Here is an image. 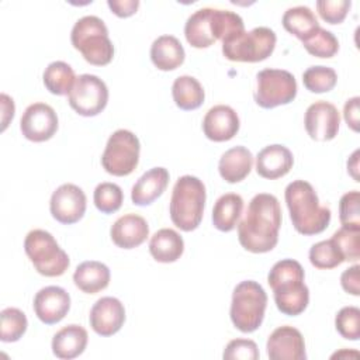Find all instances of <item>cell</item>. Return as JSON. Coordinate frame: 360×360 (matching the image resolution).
Returning a JSON list of instances; mask_svg holds the SVG:
<instances>
[{
	"label": "cell",
	"instance_id": "cell-17",
	"mask_svg": "<svg viewBox=\"0 0 360 360\" xmlns=\"http://www.w3.org/2000/svg\"><path fill=\"white\" fill-rule=\"evenodd\" d=\"M32 307L37 318L42 323L53 325L68 315L70 309V295L62 287L48 285L35 294Z\"/></svg>",
	"mask_w": 360,
	"mask_h": 360
},
{
	"label": "cell",
	"instance_id": "cell-22",
	"mask_svg": "<svg viewBox=\"0 0 360 360\" xmlns=\"http://www.w3.org/2000/svg\"><path fill=\"white\" fill-rule=\"evenodd\" d=\"M169 177V172L165 167H152L148 172H145L132 186V202L139 207L152 204L166 190Z\"/></svg>",
	"mask_w": 360,
	"mask_h": 360
},
{
	"label": "cell",
	"instance_id": "cell-12",
	"mask_svg": "<svg viewBox=\"0 0 360 360\" xmlns=\"http://www.w3.org/2000/svg\"><path fill=\"white\" fill-rule=\"evenodd\" d=\"M68 101L79 115L96 117L107 107V84L96 75H80L68 94Z\"/></svg>",
	"mask_w": 360,
	"mask_h": 360
},
{
	"label": "cell",
	"instance_id": "cell-20",
	"mask_svg": "<svg viewBox=\"0 0 360 360\" xmlns=\"http://www.w3.org/2000/svg\"><path fill=\"white\" fill-rule=\"evenodd\" d=\"M110 236L118 248L134 249L142 245L149 236V225L143 217L129 212L120 217L111 225Z\"/></svg>",
	"mask_w": 360,
	"mask_h": 360
},
{
	"label": "cell",
	"instance_id": "cell-15",
	"mask_svg": "<svg viewBox=\"0 0 360 360\" xmlns=\"http://www.w3.org/2000/svg\"><path fill=\"white\" fill-rule=\"evenodd\" d=\"M340 124V114L335 104L319 100L312 103L304 117L305 131L311 139L326 142L338 135Z\"/></svg>",
	"mask_w": 360,
	"mask_h": 360
},
{
	"label": "cell",
	"instance_id": "cell-41",
	"mask_svg": "<svg viewBox=\"0 0 360 360\" xmlns=\"http://www.w3.org/2000/svg\"><path fill=\"white\" fill-rule=\"evenodd\" d=\"M360 194L357 190L345 193L339 201V219L342 225H360Z\"/></svg>",
	"mask_w": 360,
	"mask_h": 360
},
{
	"label": "cell",
	"instance_id": "cell-27",
	"mask_svg": "<svg viewBox=\"0 0 360 360\" xmlns=\"http://www.w3.org/2000/svg\"><path fill=\"white\" fill-rule=\"evenodd\" d=\"M183 252L184 240L172 228L156 231L149 240V253L159 263H173L181 257Z\"/></svg>",
	"mask_w": 360,
	"mask_h": 360
},
{
	"label": "cell",
	"instance_id": "cell-5",
	"mask_svg": "<svg viewBox=\"0 0 360 360\" xmlns=\"http://www.w3.org/2000/svg\"><path fill=\"white\" fill-rule=\"evenodd\" d=\"M205 198L207 193L202 180L191 174L179 177L169 204L172 222L184 232L197 229L204 215Z\"/></svg>",
	"mask_w": 360,
	"mask_h": 360
},
{
	"label": "cell",
	"instance_id": "cell-16",
	"mask_svg": "<svg viewBox=\"0 0 360 360\" xmlns=\"http://www.w3.org/2000/svg\"><path fill=\"white\" fill-rule=\"evenodd\" d=\"M270 360H305V342L302 333L290 325L274 329L266 343Z\"/></svg>",
	"mask_w": 360,
	"mask_h": 360
},
{
	"label": "cell",
	"instance_id": "cell-24",
	"mask_svg": "<svg viewBox=\"0 0 360 360\" xmlns=\"http://www.w3.org/2000/svg\"><path fill=\"white\" fill-rule=\"evenodd\" d=\"M253 155L245 146H233L222 153L218 162L219 176L233 184L242 181L252 170Z\"/></svg>",
	"mask_w": 360,
	"mask_h": 360
},
{
	"label": "cell",
	"instance_id": "cell-42",
	"mask_svg": "<svg viewBox=\"0 0 360 360\" xmlns=\"http://www.w3.org/2000/svg\"><path fill=\"white\" fill-rule=\"evenodd\" d=\"M359 270H360V266H359V264H354V266L346 269V270L342 273V276H340L342 288H343L347 294H352V295H354V297H359V295H360Z\"/></svg>",
	"mask_w": 360,
	"mask_h": 360
},
{
	"label": "cell",
	"instance_id": "cell-2",
	"mask_svg": "<svg viewBox=\"0 0 360 360\" xmlns=\"http://www.w3.org/2000/svg\"><path fill=\"white\" fill-rule=\"evenodd\" d=\"M245 31L242 17L231 10L202 7L186 21L184 35L193 48H208Z\"/></svg>",
	"mask_w": 360,
	"mask_h": 360
},
{
	"label": "cell",
	"instance_id": "cell-11",
	"mask_svg": "<svg viewBox=\"0 0 360 360\" xmlns=\"http://www.w3.org/2000/svg\"><path fill=\"white\" fill-rule=\"evenodd\" d=\"M255 101L262 108H274L291 103L297 96V80L284 69H263L256 75Z\"/></svg>",
	"mask_w": 360,
	"mask_h": 360
},
{
	"label": "cell",
	"instance_id": "cell-36",
	"mask_svg": "<svg viewBox=\"0 0 360 360\" xmlns=\"http://www.w3.org/2000/svg\"><path fill=\"white\" fill-rule=\"evenodd\" d=\"M93 201L100 212L112 214L121 208L124 201V193L118 184L104 181L97 184V187L94 188Z\"/></svg>",
	"mask_w": 360,
	"mask_h": 360
},
{
	"label": "cell",
	"instance_id": "cell-9",
	"mask_svg": "<svg viewBox=\"0 0 360 360\" xmlns=\"http://www.w3.org/2000/svg\"><path fill=\"white\" fill-rule=\"evenodd\" d=\"M276 32L269 27H256L222 41V53L232 62H262L276 48Z\"/></svg>",
	"mask_w": 360,
	"mask_h": 360
},
{
	"label": "cell",
	"instance_id": "cell-14",
	"mask_svg": "<svg viewBox=\"0 0 360 360\" xmlns=\"http://www.w3.org/2000/svg\"><path fill=\"white\" fill-rule=\"evenodd\" d=\"M58 115L55 110L45 103L30 104L21 115L20 129L22 135L32 142H45L58 131Z\"/></svg>",
	"mask_w": 360,
	"mask_h": 360
},
{
	"label": "cell",
	"instance_id": "cell-8",
	"mask_svg": "<svg viewBox=\"0 0 360 360\" xmlns=\"http://www.w3.org/2000/svg\"><path fill=\"white\" fill-rule=\"evenodd\" d=\"M24 250L34 269L45 277H59L70 264L68 253L59 246L52 233L44 229H32L27 233Z\"/></svg>",
	"mask_w": 360,
	"mask_h": 360
},
{
	"label": "cell",
	"instance_id": "cell-31",
	"mask_svg": "<svg viewBox=\"0 0 360 360\" xmlns=\"http://www.w3.org/2000/svg\"><path fill=\"white\" fill-rule=\"evenodd\" d=\"M42 82L46 90L56 96H66L70 93L76 76L72 66L63 60L51 62L42 75Z\"/></svg>",
	"mask_w": 360,
	"mask_h": 360
},
{
	"label": "cell",
	"instance_id": "cell-29",
	"mask_svg": "<svg viewBox=\"0 0 360 360\" xmlns=\"http://www.w3.org/2000/svg\"><path fill=\"white\" fill-rule=\"evenodd\" d=\"M281 24L285 31L297 37L301 42L314 35L321 27L316 15L307 6H295L287 8L283 14Z\"/></svg>",
	"mask_w": 360,
	"mask_h": 360
},
{
	"label": "cell",
	"instance_id": "cell-30",
	"mask_svg": "<svg viewBox=\"0 0 360 360\" xmlns=\"http://www.w3.org/2000/svg\"><path fill=\"white\" fill-rule=\"evenodd\" d=\"M172 96L174 104L184 111H193L202 105L205 93L201 83L188 75L179 76L174 79L172 86Z\"/></svg>",
	"mask_w": 360,
	"mask_h": 360
},
{
	"label": "cell",
	"instance_id": "cell-1",
	"mask_svg": "<svg viewBox=\"0 0 360 360\" xmlns=\"http://www.w3.org/2000/svg\"><path fill=\"white\" fill-rule=\"evenodd\" d=\"M281 226V208L276 195L256 194L238 224V239L243 249L252 253H266L276 248Z\"/></svg>",
	"mask_w": 360,
	"mask_h": 360
},
{
	"label": "cell",
	"instance_id": "cell-13",
	"mask_svg": "<svg viewBox=\"0 0 360 360\" xmlns=\"http://www.w3.org/2000/svg\"><path fill=\"white\" fill-rule=\"evenodd\" d=\"M86 207L87 200L84 191L73 183L59 186L52 193L49 201L52 217L63 225H72L80 221L86 212Z\"/></svg>",
	"mask_w": 360,
	"mask_h": 360
},
{
	"label": "cell",
	"instance_id": "cell-32",
	"mask_svg": "<svg viewBox=\"0 0 360 360\" xmlns=\"http://www.w3.org/2000/svg\"><path fill=\"white\" fill-rule=\"evenodd\" d=\"M28 326L25 314L14 307H7L0 312V339L4 343L17 342L22 338Z\"/></svg>",
	"mask_w": 360,
	"mask_h": 360
},
{
	"label": "cell",
	"instance_id": "cell-38",
	"mask_svg": "<svg viewBox=\"0 0 360 360\" xmlns=\"http://www.w3.org/2000/svg\"><path fill=\"white\" fill-rule=\"evenodd\" d=\"M335 328L338 333L347 340H359L360 338V309L357 307H343L335 316Z\"/></svg>",
	"mask_w": 360,
	"mask_h": 360
},
{
	"label": "cell",
	"instance_id": "cell-37",
	"mask_svg": "<svg viewBox=\"0 0 360 360\" xmlns=\"http://www.w3.org/2000/svg\"><path fill=\"white\" fill-rule=\"evenodd\" d=\"M308 53L316 58H332L339 51L338 38L328 30L319 27V30L302 42Z\"/></svg>",
	"mask_w": 360,
	"mask_h": 360
},
{
	"label": "cell",
	"instance_id": "cell-39",
	"mask_svg": "<svg viewBox=\"0 0 360 360\" xmlns=\"http://www.w3.org/2000/svg\"><path fill=\"white\" fill-rule=\"evenodd\" d=\"M316 11L328 24H340L352 6L350 0H318Z\"/></svg>",
	"mask_w": 360,
	"mask_h": 360
},
{
	"label": "cell",
	"instance_id": "cell-19",
	"mask_svg": "<svg viewBox=\"0 0 360 360\" xmlns=\"http://www.w3.org/2000/svg\"><path fill=\"white\" fill-rule=\"evenodd\" d=\"M240 127L236 111L225 104L211 107L202 120L204 135L214 142H225L232 139Z\"/></svg>",
	"mask_w": 360,
	"mask_h": 360
},
{
	"label": "cell",
	"instance_id": "cell-6",
	"mask_svg": "<svg viewBox=\"0 0 360 360\" xmlns=\"http://www.w3.org/2000/svg\"><path fill=\"white\" fill-rule=\"evenodd\" d=\"M70 42L90 65L105 66L114 58V45L108 37V28L97 15L79 18L72 28Z\"/></svg>",
	"mask_w": 360,
	"mask_h": 360
},
{
	"label": "cell",
	"instance_id": "cell-7",
	"mask_svg": "<svg viewBox=\"0 0 360 360\" xmlns=\"http://www.w3.org/2000/svg\"><path fill=\"white\" fill-rule=\"evenodd\" d=\"M266 307L267 294L264 288L257 281L245 280L233 288L229 316L238 330L252 333L262 325Z\"/></svg>",
	"mask_w": 360,
	"mask_h": 360
},
{
	"label": "cell",
	"instance_id": "cell-18",
	"mask_svg": "<svg viewBox=\"0 0 360 360\" xmlns=\"http://www.w3.org/2000/svg\"><path fill=\"white\" fill-rule=\"evenodd\" d=\"M89 322L97 335L112 336L125 322V308L115 297H101L93 304Z\"/></svg>",
	"mask_w": 360,
	"mask_h": 360
},
{
	"label": "cell",
	"instance_id": "cell-25",
	"mask_svg": "<svg viewBox=\"0 0 360 360\" xmlns=\"http://www.w3.org/2000/svg\"><path fill=\"white\" fill-rule=\"evenodd\" d=\"M184 58V48L174 35H160L150 45V60L159 70H174L183 65Z\"/></svg>",
	"mask_w": 360,
	"mask_h": 360
},
{
	"label": "cell",
	"instance_id": "cell-43",
	"mask_svg": "<svg viewBox=\"0 0 360 360\" xmlns=\"http://www.w3.org/2000/svg\"><path fill=\"white\" fill-rule=\"evenodd\" d=\"M107 6L117 17L127 18L136 13L139 7V0H108Z\"/></svg>",
	"mask_w": 360,
	"mask_h": 360
},
{
	"label": "cell",
	"instance_id": "cell-33",
	"mask_svg": "<svg viewBox=\"0 0 360 360\" xmlns=\"http://www.w3.org/2000/svg\"><path fill=\"white\" fill-rule=\"evenodd\" d=\"M309 262L314 267L321 270H329L340 266L345 259L336 243L332 239L321 240L311 246L309 249Z\"/></svg>",
	"mask_w": 360,
	"mask_h": 360
},
{
	"label": "cell",
	"instance_id": "cell-21",
	"mask_svg": "<svg viewBox=\"0 0 360 360\" xmlns=\"http://www.w3.org/2000/svg\"><path fill=\"white\" fill-rule=\"evenodd\" d=\"M294 165L291 150L280 143L264 146L256 156V172L260 177L276 180L285 176Z\"/></svg>",
	"mask_w": 360,
	"mask_h": 360
},
{
	"label": "cell",
	"instance_id": "cell-26",
	"mask_svg": "<svg viewBox=\"0 0 360 360\" xmlns=\"http://www.w3.org/2000/svg\"><path fill=\"white\" fill-rule=\"evenodd\" d=\"M110 269L97 260L80 263L73 273L75 285L86 294H96L105 290L110 284Z\"/></svg>",
	"mask_w": 360,
	"mask_h": 360
},
{
	"label": "cell",
	"instance_id": "cell-23",
	"mask_svg": "<svg viewBox=\"0 0 360 360\" xmlns=\"http://www.w3.org/2000/svg\"><path fill=\"white\" fill-rule=\"evenodd\" d=\"M89 342L87 330L76 323H70L58 330L52 338V353L62 360L80 356Z\"/></svg>",
	"mask_w": 360,
	"mask_h": 360
},
{
	"label": "cell",
	"instance_id": "cell-4",
	"mask_svg": "<svg viewBox=\"0 0 360 360\" xmlns=\"http://www.w3.org/2000/svg\"><path fill=\"white\" fill-rule=\"evenodd\" d=\"M294 229L305 236L323 232L330 222V210L319 204L312 184L305 180L291 181L284 191Z\"/></svg>",
	"mask_w": 360,
	"mask_h": 360
},
{
	"label": "cell",
	"instance_id": "cell-3",
	"mask_svg": "<svg viewBox=\"0 0 360 360\" xmlns=\"http://www.w3.org/2000/svg\"><path fill=\"white\" fill-rule=\"evenodd\" d=\"M304 278V269L294 259H281L270 269L267 283L273 290L276 307L281 314L297 316L308 307L309 290Z\"/></svg>",
	"mask_w": 360,
	"mask_h": 360
},
{
	"label": "cell",
	"instance_id": "cell-46",
	"mask_svg": "<svg viewBox=\"0 0 360 360\" xmlns=\"http://www.w3.org/2000/svg\"><path fill=\"white\" fill-rule=\"evenodd\" d=\"M347 172L350 173V176L356 181H360L359 180V149H356L353 152V155L349 158V160H347Z\"/></svg>",
	"mask_w": 360,
	"mask_h": 360
},
{
	"label": "cell",
	"instance_id": "cell-35",
	"mask_svg": "<svg viewBox=\"0 0 360 360\" xmlns=\"http://www.w3.org/2000/svg\"><path fill=\"white\" fill-rule=\"evenodd\" d=\"M340 253L343 255L345 262H357L360 257V225H342L330 238Z\"/></svg>",
	"mask_w": 360,
	"mask_h": 360
},
{
	"label": "cell",
	"instance_id": "cell-40",
	"mask_svg": "<svg viewBox=\"0 0 360 360\" xmlns=\"http://www.w3.org/2000/svg\"><path fill=\"white\" fill-rule=\"evenodd\" d=\"M257 345L250 339H233L231 340L222 353L226 360H257L259 359Z\"/></svg>",
	"mask_w": 360,
	"mask_h": 360
},
{
	"label": "cell",
	"instance_id": "cell-47",
	"mask_svg": "<svg viewBox=\"0 0 360 360\" xmlns=\"http://www.w3.org/2000/svg\"><path fill=\"white\" fill-rule=\"evenodd\" d=\"M350 354H353L354 357H357L359 356V353L357 352H347V350H342V352H336L335 354H332V359L333 357H350Z\"/></svg>",
	"mask_w": 360,
	"mask_h": 360
},
{
	"label": "cell",
	"instance_id": "cell-45",
	"mask_svg": "<svg viewBox=\"0 0 360 360\" xmlns=\"http://www.w3.org/2000/svg\"><path fill=\"white\" fill-rule=\"evenodd\" d=\"M0 100H1V111H3V112H1V124H3L1 131H4V129L7 128L10 120H13V117H14V110H15V107H14L13 98L8 97L6 93H1Z\"/></svg>",
	"mask_w": 360,
	"mask_h": 360
},
{
	"label": "cell",
	"instance_id": "cell-10",
	"mask_svg": "<svg viewBox=\"0 0 360 360\" xmlns=\"http://www.w3.org/2000/svg\"><path fill=\"white\" fill-rule=\"evenodd\" d=\"M139 153L141 143L138 136L128 129H117L107 141L101 155V166L112 176H128L136 169Z\"/></svg>",
	"mask_w": 360,
	"mask_h": 360
},
{
	"label": "cell",
	"instance_id": "cell-28",
	"mask_svg": "<svg viewBox=\"0 0 360 360\" xmlns=\"http://www.w3.org/2000/svg\"><path fill=\"white\" fill-rule=\"evenodd\" d=\"M243 211V198L236 193L221 195L212 208V225L221 232H231L239 224Z\"/></svg>",
	"mask_w": 360,
	"mask_h": 360
},
{
	"label": "cell",
	"instance_id": "cell-34",
	"mask_svg": "<svg viewBox=\"0 0 360 360\" xmlns=\"http://www.w3.org/2000/svg\"><path fill=\"white\" fill-rule=\"evenodd\" d=\"M338 82L335 69L323 65L309 66L302 73V83L311 93H326L330 91Z\"/></svg>",
	"mask_w": 360,
	"mask_h": 360
},
{
	"label": "cell",
	"instance_id": "cell-44",
	"mask_svg": "<svg viewBox=\"0 0 360 360\" xmlns=\"http://www.w3.org/2000/svg\"><path fill=\"white\" fill-rule=\"evenodd\" d=\"M359 101L360 97H352L345 103L343 107V118L350 129L354 132L359 131Z\"/></svg>",
	"mask_w": 360,
	"mask_h": 360
}]
</instances>
